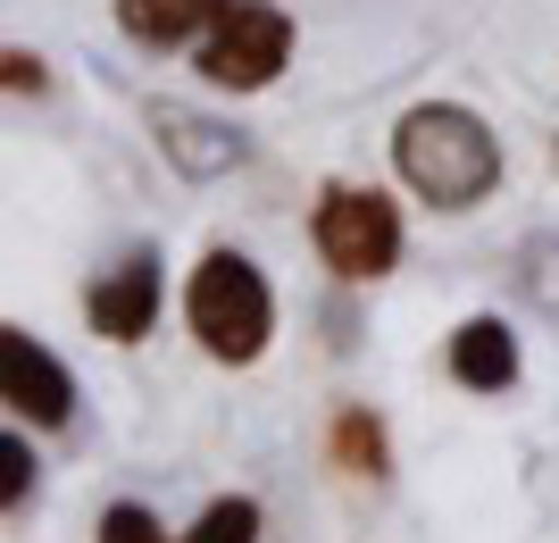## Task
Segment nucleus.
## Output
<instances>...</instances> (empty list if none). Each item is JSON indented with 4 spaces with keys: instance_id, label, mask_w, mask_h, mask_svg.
I'll return each mask as SVG.
<instances>
[{
    "instance_id": "7ed1b4c3",
    "label": "nucleus",
    "mask_w": 559,
    "mask_h": 543,
    "mask_svg": "<svg viewBox=\"0 0 559 543\" xmlns=\"http://www.w3.org/2000/svg\"><path fill=\"white\" fill-rule=\"evenodd\" d=\"M309 243L343 284H376L401 260V210L376 185H326V201L309 217Z\"/></svg>"
},
{
    "instance_id": "f03ea898",
    "label": "nucleus",
    "mask_w": 559,
    "mask_h": 543,
    "mask_svg": "<svg viewBox=\"0 0 559 543\" xmlns=\"http://www.w3.org/2000/svg\"><path fill=\"white\" fill-rule=\"evenodd\" d=\"M185 327L210 359L251 368V359L267 352V334H276V293H267V276H259L242 251H210L185 284Z\"/></svg>"
},
{
    "instance_id": "4468645a",
    "label": "nucleus",
    "mask_w": 559,
    "mask_h": 543,
    "mask_svg": "<svg viewBox=\"0 0 559 543\" xmlns=\"http://www.w3.org/2000/svg\"><path fill=\"white\" fill-rule=\"evenodd\" d=\"M100 543H167V527L142 510V501H109L100 510Z\"/></svg>"
},
{
    "instance_id": "ddd939ff",
    "label": "nucleus",
    "mask_w": 559,
    "mask_h": 543,
    "mask_svg": "<svg viewBox=\"0 0 559 543\" xmlns=\"http://www.w3.org/2000/svg\"><path fill=\"white\" fill-rule=\"evenodd\" d=\"M0 501H9V519L34 501V444H25V426H9V444H0Z\"/></svg>"
},
{
    "instance_id": "39448f33",
    "label": "nucleus",
    "mask_w": 559,
    "mask_h": 543,
    "mask_svg": "<svg viewBox=\"0 0 559 543\" xmlns=\"http://www.w3.org/2000/svg\"><path fill=\"white\" fill-rule=\"evenodd\" d=\"M0 402L17 426H68L75 418V377L59 368V352H43L25 327H0Z\"/></svg>"
},
{
    "instance_id": "20e7f679",
    "label": "nucleus",
    "mask_w": 559,
    "mask_h": 543,
    "mask_svg": "<svg viewBox=\"0 0 559 543\" xmlns=\"http://www.w3.org/2000/svg\"><path fill=\"white\" fill-rule=\"evenodd\" d=\"M284 59H293V17L276 0H234L226 17L210 25V43H201L192 68L210 75L217 93H267L284 75Z\"/></svg>"
},
{
    "instance_id": "9d476101",
    "label": "nucleus",
    "mask_w": 559,
    "mask_h": 543,
    "mask_svg": "<svg viewBox=\"0 0 559 543\" xmlns=\"http://www.w3.org/2000/svg\"><path fill=\"white\" fill-rule=\"evenodd\" d=\"M326 460H334L343 476H368V485H376V476L393 469V435H384V418H376V410H359V402L334 410V426H326Z\"/></svg>"
},
{
    "instance_id": "9b49d317",
    "label": "nucleus",
    "mask_w": 559,
    "mask_h": 543,
    "mask_svg": "<svg viewBox=\"0 0 559 543\" xmlns=\"http://www.w3.org/2000/svg\"><path fill=\"white\" fill-rule=\"evenodd\" d=\"M518 293H526L543 318H559V226L518 243Z\"/></svg>"
},
{
    "instance_id": "1a4fd4ad",
    "label": "nucleus",
    "mask_w": 559,
    "mask_h": 543,
    "mask_svg": "<svg viewBox=\"0 0 559 543\" xmlns=\"http://www.w3.org/2000/svg\"><path fill=\"white\" fill-rule=\"evenodd\" d=\"M451 377L467 385V393H510L518 385V334L510 318H467L460 334H451Z\"/></svg>"
},
{
    "instance_id": "423d86ee",
    "label": "nucleus",
    "mask_w": 559,
    "mask_h": 543,
    "mask_svg": "<svg viewBox=\"0 0 559 543\" xmlns=\"http://www.w3.org/2000/svg\"><path fill=\"white\" fill-rule=\"evenodd\" d=\"M159 251H126L117 268H100L93 284H84V318H93L100 343H142V334L159 327Z\"/></svg>"
},
{
    "instance_id": "f257e3e1",
    "label": "nucleus",
    "mask_w": 559,
    "mask_h": 543,
    "mask_svg": "<svg viewBox=\"0 0 559 543\" xmlns=\"http://www.w3.org/2000/svg\"><path fill=\"white\" fill-rule=\"evenodd\" d=\"M393 167L426 210H476L501 185V134L467 101H418L393 126Z\"/></svg>"
},
{
    "instance_id": "dca6fc26",
    "label": "nucleus",
    "mask_w": 559,
    "mask_h": 543,
    "mask_svg": "<svg viewBox=\"0 0 559 543\" xmlns=\"http://www.w3.org/2000/svg\"><path fill=\"white\" fill-rule=\"evenodd\" d=\"M551 167H559V142H551Z\"/></svg>"
},
{
    "instance_id": "2eb2a0df",
    "label": "nucleus",
    "mask_w": 559,
    "mask_h": 543,
    "mask_svg": "<svg viewBox=\"0 0 559 543\" xmlns=\"http://www.w3.org/2000/svg\"><path fill=\"white\" fill-rule=\"evenodd\" d=\"M0 84H9V93H43V59H34V50H9V59H0Z\"/></svg>"
},
{
    "instance_id": "6e6552de",
    "label": "nucleus",
    "mask_w": 559,
    "mask_h": 543,
    "mask_svg": "<svg viewBox=\"0 0 559 543\" xmlns=\"http://www.w3.org/2000/svg\"><path fill=\"white\" fill-rule=\"evenodd\" d=\"M226 9L234 0H117V34L142 50H185V43H210V25Z\"/></svg>"
},
{
    "instance_id": "0eeeda50",
    "label": "nucleus",
    "mask_w": 559,
    "mask_h": 543,
    "mask_svg": "<svg viewBox=\"0 0 559 543\" xmlns=\"http://www.w3.org/2000/svg\"><path fill=\"white\" fill-rule=\"evenodd\" d=\"M151 134H159L167 167H176V176H192V185H217V176H234V167H242V151H251V142L234 134L226 118H210V109H185V101H159V109H151Z\"/></svg>"
},
{
    "instance_id": "f8f14e48",
    "label": "nucleus",
    "mask_w": 559,
    "mask_h": 543,
    "mask_svg": "<svg viewBox=\"0 0 559 543\" xmlns=\"http://www.w3.org/2000/svg\"><path fill=\"white\" fill-rule=\"evenodd\" d=\"M185 543H259V501H251V494L210 501V510L192 519V535H185Z\"/></svg>"
}]
</instances>
